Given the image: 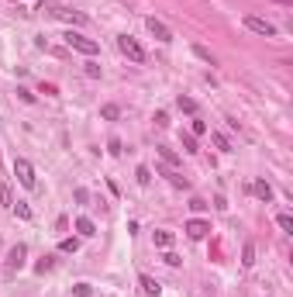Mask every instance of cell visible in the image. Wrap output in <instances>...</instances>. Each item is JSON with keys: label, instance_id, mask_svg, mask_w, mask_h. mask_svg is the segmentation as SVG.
I'll use <instances>...</instances> for the list:
<instances>
[{"label": "cell", "instance_id": "cell-26", "mask_svg": "<svg viewBox=\"0 0 293 297\" xmlns=\"http://www.w3.org/2000/svg\"><path fill=\"white\" fill-rule=\"evenodd\" d=\"M73 297H93V287L90 283H76L73 287Z\"/></svg>", "mask_w": 293, "mask_h": 297}, {"label": "cell", "instance_id": "cell-4", "mask_svg": "<svg viewBox=\"0 0 293 297\" xmlns=\"http://www.w3.org/2000/svg\"><path fill=\"white\" fill-rule=\"evenodd\" d=\"M38 11H48L52 18H62V21H69V24H86V14L69 11V7H59V4H38Z\"/></svg>", "mask_w": 293, "mask_h": 297}, {"label": "cell", "instance_id": "cell-3", "mask_svg": "<svg viewBox=\"0 0 293 297\" xmlns=\"http://www.w3.org/2000/svg\"><path fill=\"white\" fill-rule=\"evenodd\" d=\"M245 28H249V31H255V35H262V38H276V35H279V28H276L273 21L255 18V14H245Z\"/></svg>", "mask_w": 293, "mask_h": 297}, {"label": "cell", "instance_id": "cell-34", "mask_svg": "<svg viewBox=\"0 0 293 297\" xmlns=\"http://www.w3.org/2000/svg\"><path fill=\"white\" fill-rule=\"evenodd\" d=\"M18 97L24 100V104H35V94H31V90H24V87H18Z\"/></svg>", "mask_w": 293, "mask_h": 297}, {"label": "cell", "instance_id": "cell-21", "mask_svg": "<svg viewBox=\"0 0 293 297\" xmlns=\"http://www.w3.org/2000/svg\"><path fill=\"white\" fill-rule=\"evenodd\" d=\"M193 56H197V59H204L207 66H214V56H211V49H204V45H193Z\"/></svg>", "mask_w": 293, "mask_h": 297}, {"label": "cell", "instance_id": "cell-36", "mask_svg": "<svg viewBox=\"0 0 293 297\" xmlns=\"http://www.w3.org/2000/svg\"><path fill=\"white\" fill-rule=\"evenodd\" d=\"M276 4H293V0H276Z\"/></svg>", "mask_w": 293, "mask_h": 297}, {"label": "cell", "instance_id": "cell-18", "mask_svg": "<svg viewBox=\"0 0 293 297\" xmlns=\"http://www.w3.org/2000/svg\"><path fill=\"white\" fill-rule=\"evenodd\" d=\"M11 207H14V215H18L21 221H31V207H28V204H24V200H14V204H11Z\"/></svg>", "mask_w": 293, "mask_h": 297}, {"label": "cell", "instance_id": "cell-17", "mask_svg": "<svg viewBox=\"0 0 293 297\" xmlns=\"http://www.w3.org/2000/svg\"><path fill=\"white\" fill-rule=\"evenodd\" d=\"M176 107L186 111V114H197V100L193 97H183V94H179V97H176Z\"/></svg>", "mask_w": 293, "mask_h": 297}, {"label": "cell", "instance_id": "cell-6", "mask_svg": "<svg viewBox=\"0 0 293 297\" xmlns=\"http://www.w3.org/2000/svg\"><path fill=\"white\" fill-rule=\"evenodd\" d=\"M183 232H186V235L193 238V242H200V238H207V235H211V225H207L204 218H190Z\"/></svg>", "mask_w": 293, "mask_h": 297}, {"label": "cell", "instance_id": "cell-12", "mask_svg": "<svg viewBox=\"0 0 293 297\" xmlns=\"http://www.w3.org/2000/svg\"><path fill=\"white\" fill-rule=\"evenodd\" d=\"M76 232H79V238H93L97 235V225L90 218H76Z\"/></svg>", "mask_w": 293, "mask_h": 297}, {"label": "cell", "instance_id": "cell-13", "mask_svg": "<svg viewBox=\"0 0 293 297\" xmlns=\"http://www.w3.org/2000/svg\"><path fill=\"white\" fill-rule=\"evenodd\" d=\"M159 156H162V162L166 166H179V156H176V149H169V145H156Z\"/></svg>", "mask_w": 293, "mask_h": 297}, {"label": "cell", "instance_id": "cell-33", "mask_svg": "<svg viewBox=\"0 0 293 297\" xmlns=\"http://www.w3.org/2000/svg\"><path fill=\"white\" fill-rule=\"evenodd\" d=\"M86 76H90V79H100V66H97V62H86Z\"/></svg>", "mask_w": 293, "mask_h": 297}, {"label": "cell", "instance_id": "cell-22", "mask_svg": "<svg viewBox=\"0 0 293 297\" xmlns=\"http://www.w3.org/2000/svg\"><path fill=\"white\" fill-rule=\"evenodd\" d=\"M135 177H138V183H141V187H149V183H152V169H149V166H138Z\"/></svg>", "mask_w": 293, "mask_h": 297}, {"label": "cell", "instance_id": "cell-11", "mask_svg": "<svg viewBox=\"0 0 293 297\" xmlns=\"http://www.w3.org/2000/svg\"><path fill=\"white\" fill-rule=\"evenodd\" d=\"M252 194L259 200H266V204H269V200H273V187H269L266 180H255V183H252Z\"/></svg>", "mask_w": 293, "mask_h": 297}, {"label": "cell", "instance_id": "cell-29", "mask_svg": "<svg viewBox=\"0 0 293 297\" xmlns=\"http://www.w3.org/2000/svg\"><path fill=\"white\" fill-rule=\"evenodd\" d=\"M0 204H7V207L14 204V197H11V187H7V183H0Z\"/></svg>", "mask_w": 293, "mask_h": 297}, {"label": "cell", "instance_id": "cell-25", "mask_svg": "<svg viewBox=\"0 0 293 297\" xmlns=\"http://www.w3.org/2000/svg\"><path fill=\"white\" fill-rule=\"evenodd\" d=\"M276 225H279L283 232H293V218L286 215V211H283V215H276Z\"/></svg>", "mask_w": 293, "mask_h": 297}, {"label": "cell", "instance_id": "cell-30", "mask_svg": "<svg viewBox=\"0 0 293 297\" xmlns=\"http://www.w3.org/2000/svg\"><path fill=\"white\" fill-rule=\"evenodd\" d=\"M156 128H169V114H166V111H156Z\"/></svg>", "mask_w": 293, "mask_h": 297}, {"label": "cell", "instance_id": "cell-1", "mask_svg": "<svg viewBox=\"0 0 293 297\" xmlns=\"http://www.w3.org/2000/svg\"><path fill=\"white\" fill-rule=\"evenodd\" d=\"M62 41H66L73 52H83V56H97V52H100V41L83 38L79 31H66V35H62Z\"/></svg>", "mask_w": 293, "mask_h": 297}, {"label": "cell", "instance_id": "cell-31", "mask_svg": "<svg viewBox=\"0 0 293 297\" xmlns=\"http://www.w3.org/2000/svg\"><path fill=\"white\" fill-rule=\"evenodd\" d=\"M183 149H186V152H200V149H197V139H193V135H183Z\"/></svg>", "mask_w": 293, "mask_h": 297}, {"label": "cell", "instance_id": "cell-10", "mask_svg": "<svg viewBox=\"0 0 293 297\" xmlns=\"http://www.w3.org/2000/svg\"><path fill=\"white\" fill-rule=\"evenodd\" d=\"M159 173H162V177H169V183H173L176 190H190V180L183 177V173H176L173 166H169V169H159Z\"/></svg>", "mask_w": 293, "mask_h": 297}, {"label": "cell", "instance_id": "cell-19", "mask_svg": "<svg viewBox=\"0 0 293 297\" xmlns=\"http://www.w3.org/2000/svg\"><path fill=\"white\" fill-rule=\"evenodd\" d=\"M156 245H159V249H169V245H173V232L159 228V232H156Z\"/></svg>", "mask_w": 293, "mask_h": 297}, {"label": "cell", "instance_id": "cell-2", "mask_svg": "<svg viewBox=\"0 0 293 297\" xmlns=\"http://www.w3.org/2000/svg\"><path fill=\"white\" fill-rule=\"evenodd\" d=\"M14 177H18V183L24 187V190H35V187H38L35 166H31V162H28L24 156H18V159H14Z\"/></svg>", "mask_w": 293, "mask_h": 297}, {"label": "cell", "instance_id": "cell-23", "mask_svg": "<svg viewBox=\"0 0 293 297\" xmlns=\"http://www.w3.org/2000/svg\"><path fill=\"white\" fill-rule=\"evenodd\" d=\"M38 94H45V97H59V87H56V83H45V79H41V83H38Z\"/></svg>", "mask_w": 293, "mask_h": 297}, {"label": "cell", "instance_id": "cell-32", "mask_svg": "<svg viewBox=\"0 0 293 297\" xmlns=\"http://www.w3.org/2000/svg\"><path fill=\"white\" fill-rule=\"evenodd\" d=\"M162 259H166V263H169V266H173V270H176V266H183V259L176 256V252H169V249H166V256H162Z\"/></svg>", "mask_w": 293, "mask_h": 297}, {"label": "cell", "instance_id": "cell-35", "mask_svg": "<svg viewBox=\"0 0 293 297\" xmlns=\"http://www.w3.org/2000/svg\"><path fill=\"white\" fill-rule=\"evenodd\" d=\"M107 149H111V156H121V152H124V149H121V142H117V139H111V142H107Z\"/></svg>", "mask_w": 293, "mask_h": 297}, {"label": "cell", "instance_id": "cell-7", "mask_svg": "<svg viewBox=\"0 0 293 297\" xmlns=\"http://www.w3.org/2000/svg\"><path fill=\"white\" fill-rule=\"evenodd\" d=\"M145 24H149V31H152V38H156V41H162V45H166V41H173V31H169L159 18H149Z\"/></svg>", "mask_w": 293, "mask_h": 297}, {"label": "cell", "instance_id": "cell-16", "mask_svg": "<svg viewBox=\"0 0 293 297\" xmlns=\"http://www.w3.org/2000/svg\"><path fill=\"white\" fill-rule=\"evenodd\" d=\"M211 142H214L221 152H231V142H228V135H224V132H211Z\"/></svg>", "mask_w": 293, "mask_h": 297}, {"label": "cell", "instance_id": "cell-27", "mask_svg": "<svg viewBox=\"0 0 293 297\" xmlns=\"http://www.w3.org/2000/svg\"><path fill=\"white\" fill-rule=\"evenodd\" d=\"M190 132H193V135H207V121L193 118V121H190Z\"/></svg>", "mask_w": 293, "mask_h": 297}, {"label": "cell", "instance_id": "cell-9", "mask_svg": "<svg viewBox=\"0 0 293 297\" xmlns=\"http://www.w3.org/2000/svg\"><path fill=\"white\" fill-rule=\"evenodd\" d=\"M24 256H28V245H14V249H11V252H7V266H14V270H21V266H24Z\"/></svg>", "mask_w": 293, "mask_h": 297}, {"label": "cell", "instance_id": "cell-15", "mask_svg": "<svg viewBox=\"0 0 293 297\" xmlns=\"http://www.w3.org/2000/svg\"><path fill=\"white\" fill-rule=\"evenodd\" d=\"M100 118L104 121H117L121 118V107H117V104H104V107H100Z\"/></svg>", "mask_w": 293, "mask_h": 297}, {"label": "cell", "instance_id": "cell-8", "mask_svg": "<svg viewBox=\"0 0 293 297\" xmlns=\"http://www.w3.org/2000/svg\"><path fill=\"white\" fill-rule=\"evenodd\" d=\"M138 283H141V294H145V297H159V294H162V283H159L156 277H149V273H141Z\"/></svg>", "mask_w": 293, "mask_h": 297}, {"label": "cell", "instance_id": "cell-5", "mask_svg": "<svg viewBox=\"0 0 293 297\" xmlns=\"http://www.w3.org/2000/svg\"><path fill=\"white\" fill-rule=\"evenodd\" d=\"M117 49H121L131 62H145V49H141L131 35H117Z\"/></svg>", "mask_w": 293, "mask_h": 297}, {"label": "cell", "instance_id": "cell-20", "mask_svg": "<svg viewBox=\"0 0 293 297\" xmlns=\"http://www.w3.org/2000/svg\"><path fill=\"white\" fill-rule=\"evenodd\" d=\"M59 252H79V238H62L59 242Z\"/></svg>", "mask_w": 293, "mask_h": 297}, {"label": "cell", "instance_id": "cell-24", "mask_svg": "<svg viewBox=\"0 0 293 297\" xmlns=\"http://www.w3.org/2000/svg\"><path fill=\"white\" fill-rule=\"evenodd\" d=\"M207 207H211V204H207L204 197H193V200H190V211H193V215H204Z\"/></svg>", "mask_w": 293, "mask_h": 297}, {"label": "cell", "instance_id": "cell-28", "mask_svg": "<svg viewBox=\"0 0 293 297\" xmlns=\"http://www.w3.org/2000/svg\"><path fill=\"white\" fill-rule=\"evenodd\" d=\"M48 270H52V256H41L35 263V273H48Z\"/></svg>", "mask_w": 293, "mask_h": 297}, {"label": "cell", "instance_id": "cell-14", "mask_svg": "<svg viewBox=\"0 0 293 297\" xmlns=\"http://www.w3.org/2000/svg\"><path fill=\"white\" fill-rule=\"evenodd\" d=\"M241 266H245V270L255 266V245L252 242H245V249H241Z\"/></svg>", "mask_w": 293, "mask_h": 297}]
</instances>
